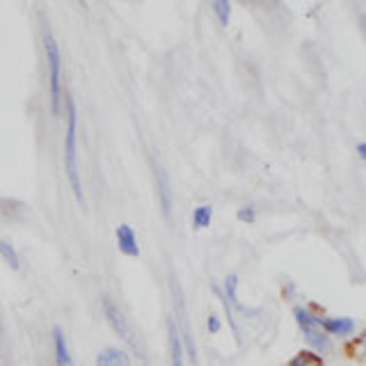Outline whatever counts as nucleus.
<instances>
[{
  "mask_svg": "<svg viewBox=\"0 0 366 366\" xmlns=\"http://www.w3.org/2000/svg\"><path fill=\"white\" fill-rule=\"evenodd\" d=\"M357 154H360L362 160H366V142H360L357 144Z\"/></svg>",
  "mask_w": 366,
  "mask_h": 366,
  "instance_id": "nucleus-18",
  "label": "nucleus"
},
{
  "mask_svg": "<svg viewBox=\"0 0 366 366\" xmlns=\"http://www.w3.org/2000/svg\"><path fill=\"white\" fill-rule=\"evenodd\" d=\"M41 46L46 57V74H49V101L51 112L60 114L64 110V76H62V51L57 44L55 34L49 26H44L41 32Z\"/></svg>",
  "mask_w": 366,
  "mask_h": 366,
  "instance_id": "nucleus-2",
  "label": "nucleus"
},
{
  "mask_svg": "<svg viewBox=\"0 0 366 366\" xmlns=\"http://www.w3.org/2000/svg\"><path fill=\"white\" fill-rule=\"evenodd\" d=\"M286 366H320V360L314 352H297Z\"/></svg>",
  "mask_w": 366,
  "mask_h": 366,
  "instance_id": "nucleus-15",
  "label": "nucleus"
},
{
  "mask_svg": "<svg viewBox=\"0 0 366 366\" xmlns=\"http://www.w3.org/2000/svg\"><path fill=\"white\" fill-rule=\"evenodd\" d=\"M114 238H117V247L124 257H137L140 254V245H137L135 229L131 224H119L114 229Z\"/></svg>",
  "mask_w": 366,
  "mask_h": 366,
  "instance_id": "nucleus-6",
  "label": "nucleus"
},
{
  "mask_svg": "<svg viewBox=\"0 0 366 366\" xmlns=\"http://www.w3.org/2000/svg\"><path fill=\"white\" fill-rule=\"evenodd\" d=\"M213 222V206L211 204H199L192 211V227L194 229H206Z\"/></svg>",
  "mask_w": 366,
  "mask_h": 366,
  "instance_id": "nucleus-12",
  "label": "nucleus"
},
{
  "mask_svg": "<svg viewBox=\"0 0 366 366\" xmlns=\"http://www.w3.org/2000/svg\"><path fill=\"white\" fill-rule=\"evenodd\" d=\"M360 28H362V34H364V39H366V16L364 14L360 16Z\"/></svg>",
  "mask_w": 366,
  "mask_h": 366,
  "instance_id": "nucleus-19",
  "label": "nucleus"
},
{
  "mask_svg": "<svg viewBox=\"0 0 366 366\" xmlns=\"http://www.w3.org/2000/svg\"><path fill=\"white\" fill-rule=\"evenodd\" d=\"M167 343H169V366H183L186 350H183L181 332H179V323L174 316L167 320Z\"/></svg>",
  "mask_w": 366,
  "mask_h": 366,
  "instance_id": "nucleus-5",
  "label": "nucleus"
},
{
  "mask_svg": "<svg viewBox=\"0 0 366 366\" xmlns=\"http://www.w3.org/2000/svg\"><path fill=\"white\" fill-rule=\"evenodd\" d=\"M213 14L220 21V26H229V19H232V3L229 0H213Z\"/></svg>",
  "mask_w": 366,
  "mask_h": 366,
  "instance_id": "nucleus-14",
  "label": "nucleus"
},
{
  "mask_svg": "<svg viewBox=\"0 0 366 366\" xmlns=\"http://www.w3.org/2000/svg\"><path fill=\"white\" fill-rule=\"evenodd\" d=\"M323 330H325V335L350 337L355 332V320L352 318H323Z\"/></svg>",
  "mask_w": 366,
  "mask_h": 366,
  "instance_id": "nucleus-9",
  "label": "nucleus"
},
{
  "mask_svg": "<svg viewBox=\"0 0 366 366\" xmlns=\"http://www.w3.org/2000/svg\"><path fill=\"white\" fill-rule=\"evenodd\" d=\"M101 305H103V314H106V320L110 323V327L114 330V335H117L124 343H129L131 348H135L137 352H140V348H137V341H135V335H133V330H131L129 318L124 316L119 305L114 302L110 295H103Z\"/></svg>",
  "mask_w": 366,
  "mask_h": 366,
  "instance_id": "nucleus-4",
  "label": "nucleus"
},
{
  "mask_svg": "<svg viewBox=\"0 0 366 366\" xmlns=\"http://www.w3.org/2000/svg\"><path fill=\"white\" fill-rule=\"evenodd\" d=\"M64 110H66V131H64V174L71 192L78 204L85 202L83 194V179H80V165H78V108L71 94L64 97Z\"/></svg>",
  "mask_w": 366,
  "mask_h": 366,
  "instance_id": "nucleus-1",
  "label": "nucleus"
},
{
  "mask_svg": "<svg viewBox=\"0 0 366 366\" xmlns=\"http://www.w3.org/2000/svg\"><path fill=\"white\" fill-rule=\"evenodd\" d=\"M236 217H238L240 222H254L257 220V211L252 209V206H240Z\"/></svg>",
  "mask_w": 366,
  "mask_h": 366,
  "instance_id": "nucleus-16",
  "label": "nucleus"
},
{
  "mask_svg": "<svg viewBox=\"0 0 366 366\" xmlns=\"http://www.w3.org/2000/svg\"><path fill=\"white\" fill-rule=\"evenodd\" d=\"M220 325H222V320L217 314H209V318H206V327H209L211 335H215V332H220Z\"/></svg>",
  "mask_w": 366,
  "mask_h": 366,
  "instance_id": "nucleus-17",
  "label": "nucleus"
},
{
  "mask_svg": "<svg viewBox=\"0 0 366 366\" xmlns=\"http://www.w3.org/2000/svg\"><path fill=\"white\" fill-rule=\"evenodd\" d=\"M0 257H3V261L11 270H21V257H19L16 247L11 245L9 240H0Z\"/></svg>",
  "mask_w": 366,
  "mask_h": 366,
  "instance_id": "nucleus-13",
  "label": "nucleus"
},
{
  "mask_svg": "<svg viewBox=\"0 0 366 366\" xmlns=\"http://www.w3.org/2000/svg\"><path fill=\"white\" fill-rule=\"evenodd\" d=\"M293 316L297 320V327L302 330V337L307 339L309 346H312L314 350H318V352L327 350V335L323 330V318H320L316 312H312V309H307V307H295Z\"/></svg>",
  "mask_w": 366,
  "mask_h": 366,
  "instance_id": "nucleus-3",
  "label": "nucleus"
},
{
  "mask_svg": "<svg viewBox=\"0 0 366 366\" xmlns=\"http://www.w3.org/2000/svg\"><path fill=\"white\" fill-rule=\"evenodd\" d=\"M222 295H224L227 305L232 307V309H238L240 314H247V312H245V307L240 305V300H238V274H229V277L224 280Z\"/></svg>",
  "mask_w": 366,
  "mask_h": 366,
  "instance_id": "nucleus-10",
  "label": "nucleus"
},
{
  "mask_svg": "<svg viewBox=\"0 0 366 366\" xmlns=\"http://www.w3.org/2000/svg\"><path fill=\"white\" fill-rule=\"evenodd\" d=\"M53 355H55V366H74V355L69 350L66 337L60 327H53Z\"/></svg>",
  "mask_w": 366,
  "mask_h": 366,
  "instance_id": "nucleus-7",
  "label": "nucleus"
},
{
  "mask_svg": "<svg viewBox=\"0 0 366 366\" xmlns=\"http://www.w3.org/2000/svg\"><path fill=\"white\" fill-rule=\"evenodd\" d=\"M97 366H133V360L124 348H103L97 355Z\"/></svg>",
  "mask_w": 366,
  "mask_h": 366,
  "instance_id": "nucleus-8",
  "label": "nucleus"
},
{
  "mask_svg": "<svg viewBox=\"0 0 366 366\" xmlns=\"http://www.w3.org/2000/svg\"><path fill=\"white\" fill-rule=\"evenodd\" d=\"M154 169H156V181H158L160 202H163V211H165V215H169L172 213V188H169V183H167L165 172L160 169V167H154Z\"/></svg>",
  "mask_w": 366,
  "mask_h": 366,
  "instance_id": "nucleus-11",
  "label": "nucleus"
}]
</instances>
